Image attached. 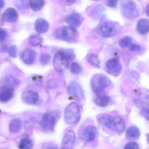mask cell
<instances>
[{
    "mask_svg": "<svg viewBox=\"0 0 149 149\" xmlns=\"http://www.w3.org/2000/svg\"><path fill=\"white\" fill-rule=\"evenodd\" d=\"M42 38L39 36H34L30 37L29 42L33 46H36L39 45L42 43Z\"/></svg>",
    "mask_w": 149,
    "mask_h": 149,
    "instance_id": "26",
    "label": "cell"
},
{
    "mask_svg": "<svg viewBox=\"0 0 149 149\" xmlns=\"http://www.w3.org/2000/svg\"><path fill=\"white\" fill-rule=\"evenodd\" d=\"M143 115L145 119L149 120V108L144 109L143 110Z\"/></svg>",
    "mask_w": 149,
    "mask_h": 149,
    "instance_id": "37",
    "label": "cell"
},
{
    "mask_svg": "<svg viewBox=\"0 0 149 149\" xmlns=\"http://www.w3.org/2000/svg\"><path fill=\"white\" fill-rule=\"evenodd\" d=\"M80 117V110L77 103L72 102L66 107L64 112V120L67 124H76L79 121Z\"/></svg>",
    "mask_w": 149,
    "mask_h": 149,
    "instance_id": "3",
    "label": "cell"
},
{
    "mask_svg": "<svg viewBox=\"0 0 149 149\" xmlns=\"http://www.w3.org/2000/svg\"><path fill=\"white\" fill-rule=\"evenodd\" d=\"M14 90L10 86H4L0 89V101L2 102L9 101L14 95Z\"/></svg>",
    "mask_w": 149,
    "mask_h": 149,
    "instance_id": "12",
    "label": "cell"
},
{
    "mask_svg": "<svg viewBox=\"0 0 149 149\" xmlns=\"http://www.w3.org/2000/svg\"><path fill=\"white\" fill-rule=\"evenodd\" d=\"M22 99L26 104L33 105L36 104L39 99V95L37 92L33 90L26 91L22 94Z\"/></svg>",
    "mask_w": 149,
    "mask_h": 149,
    "instance_id": "11",
    "label": "cell"
},
{
    "mask_svg": "<svg viewBox=\"0 0 149 149\" xmlns=\"http://www.w3.org/2000/svg\"><path fill=\"white\" fill-rule=\"evenodd\" d=\"M73 58V53L69 51L61 50L55 55L53 67L57 72L63 73L69 67Z\"/></svg>",
    "mask_w": 149,
    "mask_h": 149,
    "instance_id": "1",
    "label": "cell"
},
{
    "mask_svg": "<svg viewBox=\"0 0 149 149\" xmlns=\"http://www.w3.org/2000/svg\"><path fill=\"white\" fill-rule=\"evenodd\" d=\"M123 149H139V148L136 143L131 142L126 144Z\"/></svg>",
    "mask_w": 149,
    "mask_h": 149,
    "instance_id": "31",
    "label": "cell"
},
{
    "mask_svg": "<svg viewBox=\"0 0 149 149\" xmlns=\"http://www.w3.org/2000/svg\"><path fill=\"white\" fill-rule=\"evenodd\" d=\"M16 3L18 7L20 8H25L27 4L26 0H18Z\"/></svg>",
    "mask_w": 149,
    "mask_h": 149,
    "instance_id": "34",
    "label": "cell"
},
{
    "mask_svg": "<svg viewBox=\"0 0 149 149\" xmlns=\"http://www.w3.org/2000/svg\"><path fill=\"white\" fill-rule=\"evenodd\" d=\"M22 128V122L18 119H15L10 122L9 126V130L12 134L19 133Z\"/></svg>",
    "mask_w": 149,
    "mask_h": 149,
    "instance_id": "21",
    "label": "cell"
},
{
    "mask_svg": "<svg viewBox=\"0 0 149 149\" xmlns=\"http://www.w3.org/2000/svg\"><path fill=\"white\" fill-rule=\"evenodd\" d=\"M42 149H58V147L54 143H46L43 144Z\"/></svg>",
    "mask_w": 149,
    "mask_h": 149,
    "instance_id": "29",
    "label": "cell"
},
{
    "mask_svg": "<svg viewBox=\"0 0 149 149\" xmlns=\"http://www.w3.org/2000/svg\"><path fill=\"white\" fill-rule=\"evenodd\" d=\"M65 21L71 27L75 29L81 25L82 22V18L77 13H73L68 16Z\"/></svg>",
    "mask_w": 149,
    "mask_h": 149,
    "instance_id": "13",
    "label": "cell"
},
{
    "mask_svg": "<svg viewBox=\"0 0 149 149\" xmlns=\"http://www.w3.org/2000/svg\"><path fill=\"white\" fill-rule=\"evenodd\" d=\"M136 29L140 34L145 35L149 31V22L146 19H142L138 22Z\"/></svg>",
    "mask_w": 149,
    "mask_h": 149,
    "instance_id": "18",
    "label": "cell"
},
{
    "mask_svg": "<svg viewBox=\"0 0 149 149\" xmlns=\"http://www.w3.org/2000/svg\"><path fill=\"white\" fill-rule=\"evenodd\" d=\"M30 5L32 10L35 11L41 10L45 4L44 0H30Z\"/></svg>",
    "mask_w": 149,
    "mask_h": 149,
    "instance_id": "22",
    "label": "cell"
},
{
    "mask_svg": "<svg viewBox=\"0 0 149 149\" xmlns=\"http://www.w3.org/2000/svg\"><path fill=\"white\" fill-rule=\"evenodd\" d=\"M106 67L109 72L111 74L117 73L120 71L121 69L119 60L115 58L110 59L107 62Z\"/></svg>",
    "mask_w": 149,
    "mask_h": 149,
    "instance_id": "16",
    "label": "cell"
},
{
    "mask_svg": "<svg viewBox=\"0 0 149 149\" xmlns=\"http://www.w3.org/2000/svg\"><path fill=\"white\" fill-rule=\"evenodd\" d=\"M7 37V32L2 29H0V41H4Z\"/></svg>",
    "mask_w": 149,
    "mask_h": 149,
    "instance_id": "35",
    "label": "cell"
},
{
    "mask_svg": "<svg viewBox=\"0 0 149 149\" xmlns=\"http://www.w3.org/2000/svg\"><path fill=\"white\" fill-rule=\"evenodd\" d=\"M129 48L130 50L134 52H139L141 49V46L135 44H132Z\"/></svg>",
    "mask_w": 149,
    "mask_h": 149,
    "instance_id": "33",
    "label": "cell"
},
{
    "mask_svg": "<svg viewBox=\"0 0 149 149\" xmlns=\"http://www.w3.org/2000/svg\"><path fill=\"white\" fill-rule=\"evenodd\" d=\"M100 32L103 37H110L116 35V30L114 25L107 22L102 24L100 28Z\"/></svg>",
    "mask_w": 149,
    "mask_h": 149,
    "instance_id": "10",
    "label": "cell"
},
{
    "mask_svg": "<svg viewBox=\"0 0 149 149\" xmlns=\"http://www.w3.org/2000/svg\"><path fill=\"white\" fill-rule=\"evenodd\" d=\"M55 36L58 39L69 43H74L78 39V33L74 28L63 27L58 29L55 32Z\"/></svg>",
    "mask_w": 149,
    "mask_h": 149,
    "instance_id": "5",
    "label": "cell"
},
{
    "mask_svg": "<svg viewBox=\"0 0 149 149\" xmlns=\"http://www.w3.org/2000/svg\"><path fill=\"white\" fill-rule=\"evenodd\" d=\"M4 5V2L3 0H0V8H2Z\"/></svg>",
    "mask_w": 149,
    "mask_h": 149,
    "instance_id": "39",
    "label": "cell"
},
{
    "mask_svg": "<svg viewBox=\"0 0 149 149\" xmlns=\"http://www.w3.org/2000/svg\"><path fill=\"white\" fill-rule=\"evenodd\" d=\"M98 119L102 124L112 131L121 133L125 129V122L119 116L102 114L100 116Z\"/></svg>",
    "mask_w": 149,
    "mask_h": 149,
    "instance_id": "2",
    "label": "cell"
},
{
    "mask_svg": "<svg viewBox=\"0 0 149 149\" xmlns=\"http://www.w3.org/2000/svg\"><path fill=\"white\" fill-rule=\"evenodd\" d=\"M68 93L71 97L78 101H82L85 99L82 88L76 81H71L68 86Z\"/></svg>",
    "mask_w": 149,
    "mask_h": 149,
    "instance_id": "7",
    "label": "cell"
},
{
    "mask_svg": "<svg viewBox=\"0 0 149 149\" xmlns=\"http://www.w3.org/2000/svg\"><path fill=\"white\" fill-rule=\"evenodd\" d=\"M75 134L74 131L70 130L65 135L60 149H74Z\"/></svg>",
    "mask_w": 149,
    "mask_h": 149,
    "instance_id": "9",
    "label": "cell"
},
{
    "mask_svg": "<svg viewBox=\"0 0 149 149\" xmlns=\"http://www.w3.org/2000/svg\"><path fill=\"white\" fill-rule=\"evenodd\" d=\"M49 28V23L45 19L39 18L36 21L35 29L37 32L40 33H45L48 31Z\"/></svg>",
    "mask_w": 149,
    "mask_h": 149,
    "instance_id": "17",
    "label": "cell"
},
{
    "mask_svg": "<svg viewBox=\"0 0 149 149\" xmlns=\"http://www.w3.org/2000/svg\"><path fill=\"white\" fill-rule=\"evenodd\" d=\"M118 0H108L107 5L110 8L116 7Z\"/></svg>",
    "mask_w": 149,
    "mask_h": 149,
    "instance_id": "36",
    "label": "cell"
},
{
    "mask_svg": "<svg viewBox=\"0 0 149 149\" xmlns=\"http://www.w3.org/2000/svg\"><path fill=\"white\" fill-rule=\"evenodd\" d=\"M33 147V142L29 138H24L22 139L19 143V148L20 149H32Z\"/></svg>",
    "mask_w": 149,
    "mask_h": 149,
    "instance_id": "23",
    "label": "cell"
},
{
    "mask_svg": "<svg viewBox=\"0 0 149 149\" xmlns=\"http://www.w3.org/2000/svg\"><path fill=\"white\" fill-rule=\"evenodd\" d=\"M140 136V131L136 127L133 126L129 127L126 131V137L128 140L138 139Z\"/></svg>",
    "mask_w": 149,
    "mask_h": 149,
    "instance_id": "20",
    "label": "cell"
},
{
    "mask_svg": "<svg viewBox=\"0 0 149 149\" xmlns=\"http://www.w3.org/2000/svg\"><path fill=\"white\" fill-rule=\"evenodd\" d=\"M88 63L95 67H100V61L99 58L94 54H91L88 56L87 58Z\"/></svg>",
    "mask_w": 149,
    "mask_h": 149,
    "instance_id": "24",
    "label": "cell"
},
{
    "mask_svg": "<svg viewBox=\"0 0 149 149\" xmlns=\"http://www.w3.org/2000/svg\"><path fill=\"white\" fill-rule=\"evenodd\" d=\"M60 115L57 112H49L45 113L43 116L41 122V127L45 132H52L59 119Z\"/></svg>",
    "mask_w": 149,
    "mask_h": 149,
    "instance_id": "4",
    "label": "cell"
},
{
    "mask_svg": "<svg viewBox=\"0 0 149 149\" xmlns=\"http://www.w3.org/2000/svg\"><path fill=\"white\" fill-rule=\"evenodd\" d=\"M146 13H147L148 15L149 16V4L146 8Z\"/></svg>",
    "mask_w": 149,
    "mask_h": 149,
    "instance_id": "40",
    "label": "cell"
},
{
    "mask_svg": "<svg viewBox=\"0 0 149 149\" xmlns=\"http://www.w3.org/2000/svg\"><path fill=\"white\" fill-rule=\"evenodd\" d=\"M67 4H71L74 3L77 0H63Z\"/></svg>",
    "mask_w": 149,
    "mask_h": 149,
    "instance_id": "38",
    "label": "cell"
},
{
    "mask_svg": "<svg viewBox=\"0 0 149 149\" xmlns=\"http://www.w3.org/2000/svg\"><path fill=\"white\" fill-rule=\"evenodd\" d=\"M17 49L15 46H12L8 49V53L11 57L15 58L16 56Z\"/></svg>",
    "mask_w": 149,
    "mask_h": 149,
    "instance_id": "32",
    "label": "cell"
},
{
    "mask_svg": "<svg viewBox=\"0 0 149 149\" xmlns=\"http://www.w3.org/2000/svg\"><path fill=\"white\" fill-rule=\"evenodd\" d=\"M51 58V56L49 54L43 53L40 55L39 61L42 65H46L49 63Z\"/></svg>",
    "mask_w": 149,
    "mask_h": 149,
    "instance_id": "27",
    "label": "cell"
},
{
    "mask_svg": "<svg viewBox=\"0 0 149 149\" xmlns=\"http://www.w3.org/2000/svg\"><path fill=\"white\" fill-rule=\"evenodd\" d=\"M96 130L93 126H88L81 130L80 133V137L81 140L87 142H90L95 140Z\"/></svg>",
    "mask_w": 149,
    "mask_h": 149,
    "instance_id": "8",
    "label": "cell"
},
{
    "mask_svg": "<svg viewBox=\"0 0 149 149\" xmlns=\"http://www.w3.org/2000/svg\"><path fill=\"white\" fill-rule=\"evenodd\" d=\"M119 43L122 48H129L132 44V40L129 37H125L119 41Z\"/></svg>",
    "mask_w": 149,
    "mask_h": 149,
    "instance_id": "25",
    "label": "cell"
},
{
    "mask_svg": "<svg viewBox=\"0 0 149 149\" xmlns=\"http://www.w3.org/2000/svg\"><path fill=\"white\" fill-rule=\"evenodd\" d=\"M109 79L103 74L94 75L91 80V85L92 89L96 93L104 91L109 85Z\"/></svg>",
    "mask_w": 149,
    "mask_h": 149,
    "instance_id": "6",
    "label": "cell"
},
{
    "mask_svg": "<svg viewBox=\"0 0 149 149\" xmlns=\"http://www.w3.org/2000/svg\"><path fill=\"white\" fill-rule=\"evenodd\" d=\"M147 141H148V142L149 143V134L148 135V137H147Z\"/></svg>",
    "mask_w": 149,
    "mask_h": 149,
    "instance_id": "41",
    "label": "cell"
},
{
    "mask_svg": "<svg viewBox=\"0 0 149 149\" xmlns=\"http://www.w3.org/2000/svg\"><path fill=\"white\" fill-rule=\"evenodd\" d=\"M70 70L72 74H80L82 71L81 66L77 63H72L71 65Z\"/></svg>",
    "mask_w": 149,
    "mask_h": 149,
    "instance_id": "28",
    "label": "cell"
},
{
    "mask_svg": "<svg viewBox=\"0 0 149 149\" xmlns=\"http://www.w3.org/2000/svg\"><path fill=\"white\" fill-rule=\"evenodd\" d=\"M3 17L6 22L9 23L15 22L18 18V15L16 10L14 8H7L3 13Z\"/></svg>",
    "mask_w": 149,
    "mask_h": 149,
    "instance_id": "15",
    "label": "cell"
},
{
    "mask_svg": "<svg viewBox=\"0 0 149 149\" xmlns=\"http://www.w3.org/2000/svg\"><path fill=\"white\" fill-rule=\"evenodd\" d=\"M36 52L33 50L27 49L23 52L21 56L23 62L27 65L32 64L36 58Z\"/></svg>",
    "mask_w": 149,
    "mask_h": 149,
    "instance_id": "14",
    "label": "cell"
},
{
    "mask_svg": "<svg viewBox=\"0 0 149 149\" xmlns=\"http://www.w3.org/2000/svg\"><path fill=\"white\" fill-rule=\"evenodd\" d=\"M110 97L106 95H99L95 97V102L97 106L100 107H106L110 102Z\"/></svg>",
    "mask_w": 149,
    "mask_h": 149,
    "instance_id": "19",
    "label": "cell"
},
{
    "mask_svg": "<svg viewBox=\"0 0 149 149\" xmlns=\"http://www.w3.org/2000/svg\"><path fill=\"white\" fill-rule=\"evenodd\" d=\"M57 81L55 79L49 80L46 83V86L50 89L55 88L57 86Z\"/></svg>",
    "mask_w": 149,
    "mask_h": 149,
    "instance_id": "30",
    "label": "cell"
}]
</instances>
